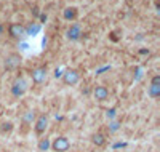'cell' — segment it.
Returning <instances> with one entry per match:
<instances>
[{"instance_id":"cell-12","label":"cell","mask_w":160,"mask_h":152,"mask_svg":"<svg viewBox=\"0 0 160 152\" xmlns=\"http://www.w3.org/2000/svg\"><path fill=\"white\" fill-rule=\"evenodd\" d=\"M35 112H34V110H26V112L22 114V117H21V120H22V123H24V125H32V123L35 122Z\"/></svg>"},{"instance_id":"cell-5","label":"cell","mask_w":160,"mask_h":152,"mask_svg":"<svg viewBox=\"0 0 160 152\" xmlns=\"http://www.w3.org/2000/svg\"><path fill=\"white\" fill-rule=\"evenodd\" d=\"M8 35H10L11 38H15V40H22L28 34H26V27H24L22 24L13 23V24L8 26Z\"/></svg>"},{"instance_id":"cell-10","label":"cell","mask_w":160,"mask_h":152,"mask_svg":"<svg viewBox=\"0 0 160 152\" xmlns=\"http://www.w3.org/2000/svg\"><path fill=\"white\" fill-rule=\"evenodd\" d=\"M66 37H68L71 42H77V40H80V37H82V27H80L77 23L71 24L69 29L66 31Z\"/></svg>"},{"instance_id":"cell-11","label":"cell","mask_w":160,"mask_h":152,"mask_svg":"<svg viewBox=\"0 0 160 152\" xmlns=\"http://www.w3.org/2000/svg\"><path fill=\"white\" fill-rule=\"evenodd\" d=\"M91 143L95 144L96 147H102V146L106 144V136H104L101 131L93 133V136H91Z\"/></svg>"},{"instance_id":"cell-15","label":"cell","mask_w":160,"mask_h":152,"mask_svg":"<svg viewBox=\"0 0 160 152\" xmlns=\"http://www.w3.org/2000/svg\"><path fill=\"white\" fill-rule=\"evenodd\" d=\"M11 130H13V123L11 122H2L0 123V133H11Z\"/></svg>"},{"instance_id":"cell-8","label":"cell","mask_w":160,"mask_h":152,"mask_svg":"<svg viewBox=\"0 0 160 152\" xmlns=\"http://www.w3.org/2000/svg\"><path fill=\"white\" fill-rule=\"evenodd\" d=\"M148 94L152 99H157L160 96V75H154L151 79V85L148 87Z\"/></svg>"},{"instance_id":"cell-13","label":"cell","mask_w":160,"mask_h":152,"mask_svg":"<svg viewBox=\"0 0 160 152\" xmlns=\"http://www.w3.org/2000/svg\"><path fill=\"white\" fill-rule=\"evenodd\" d=\"M64 18L68 21H75L77 19V8L75 7H68L64 10Z\"/></svg>"},{"instance_id":"cell-7","label":"cell","mask_w":160,"mask_h":152,"mask_svg":"<svg viewBox=\"0 0 160 152\" xmlns=\"http://www.w3.org/2000/svg\"><path fill=\"white\" fill-rule=\"evenodd\" d=\"M48 123H50V120H48V117H47L45 114L38 115V117L35 119V122H34V130H35V133H37V134H43V133L47 131V128H48Z\"/></svg>"},{"instance_id":"cell-2","label":"cell","mask_w":160,"mask_h":152,"mask_svg":"<svg viewBox=\"0 0 160 152\" xmlns=\"http://www.w3.org/2000/svg\"><path fill=\"white\" fill-rule=\"evenodd\" d=\"M80 82V72L77 69H66L62 74V84L66 87H74Z\"/></svg>"},{"instance_id":"cell-9","label":"cell","mask_w":160,"mask_h":152,"mask_svg":"<svg viewBox=\"0 0 160 152\" xmlns=\"http://www.w3.org/2000/svg\"><path fill=\"white\" fill-rule=\"evenodd\" d=\"M93 98H95L98 103H104L109 99V90L104 85H96L93 88Z\"/></svg>"},{"instance_id":"cell-17","label":"cell","mask_w":160,"mask_h":152,"mask_svg":"<svg viewBox=\"0 0 160 152\" xmlns=\"http://www.w3.org/2000/svg\"><path fill=\"white\" fill-rule=\"evenodd\" d=\"M108 117H109V120H114V119H115V109L108 110Z\"/></svg>"},{"instance_id":"cell-16","label":"cell","mask_w":160,"mask_h":152,"mask_svg":"<svg viewBox=\"0 0 160 152\" xmlns=\"http://www.w3.org/2000/svg\"><path fill=\"white\" fill-rule=\"evenodd\" d=\"M109 131L111 133H115V131H118L120 130V122L117 120V119H114V120H109Z\"/></svg>"},{"instance_id":"cell-3","label":"cell","mask_w":160,"mask_h":152,"mask_svg":"<svg viewBox=\"0 0 160 152\" xmlns=\"http://www.w3.org/2000/svg\"><path fill=\"white\" fill-rule=\"evenodd\" d=\"M21 63H22V56L19 53H10L5 58L3 66H5L7 71H16V69L21 66Z\"/></svg>"},{"instance_id":"cell-18","label":"cell","mask_w":160,"mask_h":152,"mask_svg":"<svg viewBox=\"0 0 160 152\" xmlns=\"http://www.w3.org/2000/svg\"><path fill=\"white\" fill-rule=\"evenodd\" d=\"M3 34H5V26H3L2 23H0V37H2Z\"/></svg>"},{"instance_id":"cell-6","label":"cell","mask_w":160,"mask_h":152,"mask_svg":"<svg viewBox=\"0 0 160 152\" xmlns=\"http://www.w3.org/2000/svg\"><path fill=\"white\" fill-rule=\"evenodd\" d=\"M26 91H28V82H26L22 77H18L11 85V93L13 96H22Z\"/></svg>"},{"instance_id":"cell-4","label":"cell","mask_w":160,"mask_h":152,"mask_svg":"<svg viewBox=\"0 0 160 152\" xmlns=\"http://www.w3.org/2000/svg\"><path fill=\"white\" fill-rule=\"evenodd\" d=\"M71 147V141L66 136H58L51 141V149L55 152H68Z\"/></svg>"},{"instance_id":"cell-1","label":"cell","mask_w":160,"mask_h":152,"mask_svg":"<svg viewBox=\"0 0 160 152\" xmlns=\"http://www.w3.org/2000/svg\"><path fill=\"white\" fill-rule=\"evenodd\" d=\"M47 77H48V67L47 66H38V67L32 69V72H31V79L35 85H42L43 82H47Z\"/></svg>"},{"instance_id":"cell-14","label":"cell","mask_w":160,"mask_h":152,"mask_svg":"<svg viewBox=\"0 0 160 152\" xmlns=\"http://www.w3.org/2000/svg\"><path fill=\"white\" fill-rule=\"evenodd\" d=\"M50 147H51V141L48 139V138H40V141H38V144H37V149H38L40 152H47Z\"/></svg>"}]
</instances>
